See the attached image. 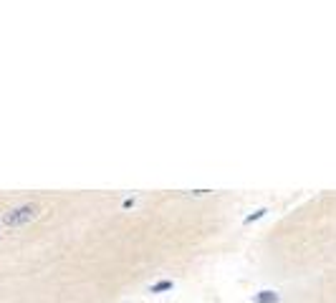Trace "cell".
I'll return each mask as SVG.
<instances>
[{
	"mask_svg": "<svg viewBox=\"0 0 336 303\" xmlns=\"http://www.w3.org/2000/svg\"><path fill=\"white\" fill-rule=\"evenodd\" d=\"M36 218H38V207L36 205H20V207L5 213V225L20 227V225H25V223H31V220H36Z\"/></svg>",
	"mask_w": 336,
	"mask_h": 303,
	"instance_id": "1",
	"label": "cell"
},
{
	"mask_svg": "<svg viewBox=\"0 0 336 303\" xmlns=\"http://www.w3.org/2000/svg\"><path fill=\"white\" fill-rule=\"evenodd\" d=\"M278 301H281V296L275 291H261V293H256V303H278Z\"/></svg>",
	"mask_w": 336,
	"mask_h": 303,
	"instance_id": "2",
	"label": "cell"
},
{
	"mask_svg": "<svg viewBox=\"0 0 336 303\" xmlns=\"http://www.w3.org/2000/svg\"><path fill=\"white\" fill-rule=\"evenodd\" d=\"M149 291H152V293H164V291H172V281H159V283H154Z\"/></svg>",
	"mask_w": 336,
	"mask_h": 303,
	"instance_id": "3",
	"label": "cell"
},
{
	"mask_svg": "<svg viewBox=\"0 0 336 303\" xmlns=\"http://www.w3.org/2000/svg\"><path fill=\"white\" fill-rule=\"evenodd\" d=\"M266 213H268V210H266V207H258V210H256V213H250V215H248V218H245V225H250V223H256V220H261V218H263V215H266Z\"/></svg>",
	"mask_w": 336,
	"mask_h": 303,
	"instance_id": "4",
	"label": "cell"
}]
</instances>
